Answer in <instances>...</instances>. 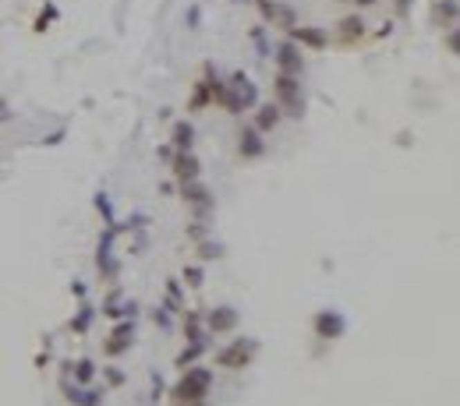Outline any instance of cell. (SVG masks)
Segmentation results:
<instances>
[{
  "label": "cell",
  "mask_w": 460,
  "mask_h": 406,
  "mask_svg": "<svg viewBox=\"0 0 460 406\" xmlns=\"http://www.w3.org/2000/svg\"><path fill=\"white\" fill-rule=\"evenodd\" d=\"M230 85H234V92H237V99H241V110H252V106L259 103V88L252 85V78H248V75H241V71H237Z\"/></svg>",
  "instance_id": "obj_12"
},
{
  "label": "cell",
  "mask_w": 460,
  "mask_h": 406,
  "mask_svg": "<svg viewBox=\"0 0 460 406\" xmlns=\"http://www.w3.org/2000/svg\"><path fill=\"white\" fill-rule=\"evenodd\" d=\"M276 68H280L284 75H297L301 78V71H304V53H301V46L291 43V39H284L280 46H276Z\"/></svg>",
  "instance_id": "obj_6"
},
{
  "label": "cell",
  "mask_w": 460,
  "mask_h": 406,
  "mask_svg": "<svg viewBox=\"0 0 460 406\" xmlns=\"http://www.w3.org/2000/svg\"><path fill=\"white\" fill-rule=\"evenodd\" d=\"M280 106H276V103H266V106H259V117H255V131L259 135H269L273 128H276V124H280Z\"/></svg>",
  "instance_id": "obj_17"
},
{
  "label": "cell",
  "mask_w": 460,
  "mask_h": 406,
  "mask_svg": "<svg viewBox=\"0 0 460 406\" xmlns=\"http://www.w3.org/2000/svg\"><path fill=\"white\" fill-rule=\"evenodd\" d=\"M358 8H372V4H379V0H354Z\"/></svg>",
  "instance_id": "obj_29"
},
{
  "label": "cell",
  "mask_w": 460,
  "mask_h": 406,
  "mask_svg": "<svg viewBox=\"0 0 460 406\" xmlns=\"http://www.w3.org/2000/svg\"><path fill=\"white\" fill-rule=\"evenodd\" d=\"M439 18L453 28V21H457V0H443V4H439Z\"/></svg>",
  "instance_id": "obj_23"
},
{
  "label": "cell",
  "mask_w": 460,
  "mask_h": 406,
  "mask_svg": "<svg viewBox=\"0 0 460 406\" xmlns=\"http://www.w3.org/2000/svg\"><path fill=\"white\" fill-rule=\"evenodd\" d=\"M273 96H276V106H280V113H287V117H301V113H304V96H301L297 75L276 71V78H273Z\"/></svg>",
  "instance_id": "obj_2"
},
{
  "label": "cell",
  "mask_w": 460,
  "mask_h": 406,
  "mask_svg": "<svg viewBox=\"0 0 460 406\" xmlns=\"http://www.w3.org/2000/svg\"><path fill=\"white\" fill-rule=\"evenodd\" d=\"M202 322H205L212 332H217V336H223V332H234L241 318H237V311H234V307H212Z\"/></svg>",
  "instance_id": "obj_8"
},
{
  "label": "cell",
  "mask_w": 460,
  "mask_h": 406,
  "mask_svg": "<svg viewBox=\"0 0 460 406\" xmlns=\"http://www.w3.org/2000/svg\"><path fill=\"white\" fill-rule=\"evenodd\" d=\"M336 28H340V43L344 46H354V43H361L365 39V21L358 18V14H347V18H340V25H336Z\"/></svg>",
  "instance_id": "obj_11"
},
{
  "label": "cell",
  "mask_w": 460,
  "mask_h": 406,
  "mask_svg": "<svg viewBox=\"0 0 460 406\" xmlns=\"http://www.w3.org/2000/svg\"><path fill=\"white\" fill-rule=\"evenodd\" d=\"M259 11L266 21H273V28H294V11L280 8L276 0H259Z\"/></svg>",
  "instance_id": "obj_9"
},
{
  "label": "cell",
  "mask_w": 460,
  "mask_h": 406,
  "mask_svg": "<svg viewBox=\"0 0 460 406\" xmlns=\"http://www.w3.org/2000/svg\"><path fill=\"white\" fill-rule=\"evenodd\" d=\"M96 209L107 215V223H113V209H110V198L107 195H96Z\"/></svg>",
  "instance_id": "obj_26"
},
{
  "label": "cell",
  "mask_w": 460,
  "mask_h": 406,
  "mask_svg": "<svg viewBox=\"0 0 460 406\" xmlns=\"http://www.w3.org/2000/svg\"><path fill=\"white\" fill-rule=\"evenodd\" d=\"M184 336H188L192 342L202 339V315L199 311H188V315H184Z\"/></svg>",
  "instance_id": "obj_18"
},
{
  "label": "cell",
  "mask_w": 460,
  "mask_h": 406,
  "mask_svg": "<svg viewBox=\"0 0 460 406\" xmlns=\"http://www.w3.org/2000/svg\"><path fill=\"white\" fill-rule=\"evenodd\" d=\"M312 329L319 339H340L347 332V318L340 315V311H319V315L312 318Z\"/></svg>",
  "instance_id": "obj_4"
},
{
  "label": "cell",
  "mask_w": 460,
  "mask_h": 406,
  "mask_svg": "<svg viewBox=\"0 0 460 406\" xmlns=\"http://www.w3.org/2000/svg\"><path fill=\"white\" fill-rule=\"evenodd\" d=\"M209 103H212V64H205V78L195 81V96H192L188 110L195 113V110H202V106H209Z\"/></svg>",
  "instance_id": "obj_14"
},
{
  "label": "cell",
  "mask_w": 460,
  "mask_h": 406,
  "mask_svg": "<svg viewBox=\"0 0 460 406\" xmlns=\"http://www.w3.org/2000/svg\"><path fill=\"white\" fill-rule=\"evenodd\" d=\"M209 385H212V371L209 367H184V374L174 385L170 399L174 403H202L209 396Z\"/></svg>",
  "instance_id": "obj_1"
},
{
  "label": "cell",
  "mask_w": 460,
  "mask_h": 406,
  "mask_svg": "<svg viewBox=\"0 0 460 406\" xmlns=\"http://www.w3.org/2000/svg\"><path fill=\"white\" fill-rule=\"evenodd\" d=\"M131 342H135V318H125V322L113 325L110 339L103 342V354H107V357H117V354H125Z\"/></svg>",
  "instance_id": "obj_5"
},
{
  "label": "cell",
  "mask_w": 460,
  "mask_h": 406,
  "mask_svg": "<svg viewBox=\"0 0 460 406\" xmlns=\"http://www.w3.org/2000/svg\"><path fill=\"white\" fill-rule=\"evenodd\" d=\"M202 350H205V339L192 342V347H184V350L177 354V367H188L192 360H199V357H202Z\"/></svg>",
  "instance_id": "obj_19"
},
{
  "label": "cell",
  "mask_w": 460,
  "mask_h": 406,
  "mask_svg": "<svg viewBox=\"0 0 460 406\" xmlns=\"http://www.w3.org/2000/svg\"><path fill=\"white\" fill-rule=\"evenodd\" d=\"M220 251H223V247H220V244H209V240H202V244H199V255H202L205 262H212V258H220Z\"/></svg>",
  "instance_id": "obj_24"
},
{
  "label": "cell",
  "mask_w": 460,
  "mask_h": 406,
  "mask_svg": "<svg viewBox=\"0 0 460 406\" xmlns=\"http://www.w3.org/2000/svg\"><path fill=\"white\" fill-rule=\"evenodd\" d=\"M181 198L192 202V205H199V209H209V198H212V195H209V187L199 184V177H195V180H184V184H181Z\"/></svg>",
  "instance_id": "obj_16"
},
{
  "label": "cell",
  "mask_w": 460,
  "mask_h": 406,
  "mask_svg": "<svg viewBox=\"0 0 460 406\" xmlns=\"http://www.w3.org/2000/svg\"><path fill=\"white\" fill-rule=\"evenodd\" d=\"M92 378H96V364H92V360H78L75 364V382L78 385H89Z\"/></svg>",
  "instance_id": "obj_21"
},
{
  "label": "cell",
  "mask_w": 460,
  "mask_h": 406,
  "mask_svg": "<svg viewBox=\"0 0 460 406\" xmlns=\"http://www.w3.org/2000/svg\"><path fill=\"white\" fill-rule=\"evenodd\" d=\"M446 46H450V53H457V32L450 28V36H446Z\"/></svg>",
  "instance_id": "obj_28"
},
{
  "label": "cell",
  "mask_w": 460,
  "mask_h": 406,
  "mask_svg": "<svg viewBox=\"0 0 460 406\" xmlns=\"http://www.w3.org/2000/svg\"><path fill=\"white\" fill-rule=\"evenodd\" d=\"M255 354H259V339H234L223 350H217V364L227 371H241L255 360Z\"/></svg>",
  "instance_id": "obj_3"
},
{
  "label": "cell",
  "mask_w": 460,
  "mask_h": 406,
  "mask_svg": "<svg viewBox=\"0 0 460 406\" xmlns=\"http://www.w3.org/2000/svg\"><path fill=\"white\" fill-rule=\"evenodd\" d=\"M237 142H241V145H237V152H241V160H259V155L266 152V142H262V135H259L255 128H244Z\"/></svg>",
  "instance_id": "obj_10"
},
{
  "label": "cell",
  "mask_w": 460,
  "mask_h": 406,
  "mask_svg": "<svg viewBox=\"0 0 460 406\" xmlns=\"http://www.w3.org/2000/svg\"><path fill=\"white\" fill-rule=\"evenodd\" d=\"M396 4H401V8H407V4H411V0H396Z\"/></svg>",
  "instance_id": "obj_30"
},
{
  "label": "cell",
  "mask_w": 460,
  "mask_h": 406,
  "mask_svg": "<svg viewBox=\"0 0 460 406\" xmlns=\"http://www.w3.org/2000/svg\"><path fill=\"white\" fill-rule=\"evenodd\" d=\"M184 283H188V287H202V269L188 265V269H184Z\"/></svg>",
  "instance_id": "obj_25"
},
{
  "label": "cell",
  "mask_w": 460,
  "mask_h": 406,
  "mask_svg": "<svg viewBox=\"0 0 460 406\" xmlns=\"http://www.w3.org/2000/svg\"><path fill=\"white\" fill-rule=\"evenodd\" d=\"M287 39L291 43H297L301 50L309 46V50H326V32L322 28H315V25H294V28H287Z\"/></svg>",
  "instance_id": "obj_7"
},
{
  "label": "cell",
  "mask_w": 460,
  "mask_h": 406,
  "mask_svg": "<svg viewBox=\"0 0 460 406\" xmlns=\"http://www.w3.org/2000/svg\"><path fill=\"white\" fill-rule=\"evenodd\" d=\"M100 396H103V392H96V389H85V392H82V389H75L68 399H71V403H78V406H100Z\"/></svg>",
  "instance_id": "obj_22"
},
{
  "label": "cell",
  "mask_w": 460,
  "mask_h": 406,
  "mask_svg": "<svg viewBox=\"0 0 460 406\" xmlns=\"http://www.w3.org/2000/svg\"><path fill=\"white\" fill-rule=\"evenodd\" d=\"M92 315H96V311H92L89 304H82L78 307V318H71V329L82 336V332H89V325H92Z\"/></svg>",
  "instance_id": "obj_20"
},
{
  "label": "cell",
  "mask_w": 460,
  "mask_h": 406,
  "mask_svg": "<svg viewBox=\"0 0 460 406\" xmlns=\"http://www.w3.org/2000/svg\"><path fill=\"white\" fill-rule=\"evenodd\" d=\"M170 145H174L177 152H192V145H195V128H192V120H177V124H174Z\"/></svg>",
  "instance_id": "obj_15"
},
{
  "label": "cell",
  "mask_w": 460,
  "mask_h": 406,
  "mask_svg": "<svg viewBox=\"0 0 460 406\" xmlns=\"http://www.w3.org/2000/svg\"><path fill=\"white\" fill-rule=\"evenodd\" d=\"M107 378H110L113 385H120V382H125V374H120V371H107Z\"/></svg>",
  "instance_id": "obj_27"
},
{
  "label": "cell",
  "mask_w": 460,
  "mask_h": 406,
  "mask_svg": "<svg viewBox=\"0 0 460 406\" xmlns=\"http://www.w3.org/2000/svg\"><path fill=\"white\" fill-rule=\"evenodd\" d=\"M170 160H174V177H177L181 184H184V180H195V177H199V160H195L192 152H174Z\"/></svg>",
  "instance_id": "obj_13"
}]
</instances>
